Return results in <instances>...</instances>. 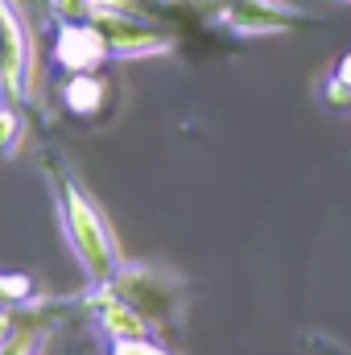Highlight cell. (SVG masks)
<instances>
[{
  "label": "cell",
  "mask_w": 351,
  "mask_h": 355,
  "mask_svg": "<svg viewBox=\"0 0 351 355\" xmlns=\"http://www.w3.org/2000/svg\"><path fill=\"white\" fill-rule=\"evenodd\" d=\"M42 166H46V178H50V198H54L62 236L71 244V257L79 261L87 285H108L124 268V257H120V244H116L103 211L95 207L87 186L75 174V166L58 149H46L42 153Z\"/></svg>",
  "instance_id": "obj_1"
},
{
  "label": "cell",
  "mask_w": 351,
  "mask_h": 355,
  "mask_svg": "<svg viewBox=\"0 0 351 355\" xmlns=\"http://www.w3.org/2000/svg\"><path fill=\"white\" fill-rule=\"evenodd\" d=\"M112 289L149 322L153 339H174L186 318V285L174 268L149 265V261H124V268L112 277Z\"/></svg>",
  "instance_id": "obj_2"
},
{
  "label": "cell",
  "mask_w": 351,
  "mask_h": 355,
  "mask_svg": "<svg viewBox=\"0 0 351 355\" xmlns=\"http://www.w3.org/2000/svg\"><path fill=\"white\" fill-rule=\"evenodd\" d=\"M318 17L289 0H215L211 25L228 29L232 37H285L298 29H310Z\"/></svg>",
  "instance_id": "obj_3"
},
{
  "label": "cell",
  "mask_w": 351,
  "mask_h": 355,
  "mask_svg": "<svg viewBox=\"0 0 351 355\" xmlns=\"http://www.w3.org/2000/svg\"><path fill=\"white\" fill-rule=\"evenodd\" d=\"M95 29L103 33L108 42V54L120 58V62H132V58H162L178 46V37L162 25V21H149V17H137V12H124L108 0H99L95 8Z\"/></svg>",
  "instance_id": "obj_4"
},
{
  "label": "cell",
  "mask_w": 351,
  "mask_h": 355,
  "mask_svg": "<svg viewBox=\"0 0 351 355\" xmlns=\"http://www.w3.org/2000/svg\"><path fill=\"white\" fill-rule=\"evenodd\" d=\"M0 99L25 116L33 107V46L12 0H4V21H0Z\"/></svg>",
  "instance_id": "obj_5"
},
{
  "label": "cell",
  "mask_w": 351,
  "mask_h": 355,
  "mask_svg": "<svg viewBox=\"0 0 351 355\" xmlns=\"http://www.w3.org/2000/svg\"><path fill=\"white\" fill-rule=\"evenodd\" d=\"M50 62L58 75H83V71H99L103 62H112V54L95 21H58L54 42H50Z\"/></svg>",
  "instance_id": "obj_6"
},
{
  "label": "cell",
  "mask_w": 351,
  "mask_h": 355,
  "mask_svg": "<svg viewBox=\"0 0 351 355\" xmlns=\"http://www.w3.org/2000/svg\"><path fill=\"white\" fill-rule=\"evenodd\" d=\"M58 99L75 120H99L112 99V79L103 71H83V75H62Z\"/></svg>",
  "instance_id": "obj_7"
},
{
  "label": "cell",
  "mask_w": 351,
  "mask_h": 355,
  "mask_svg": "<svg viewBox=\"0 0 351 355\" xmlns=\"http://www.w3.org/2000/svg\"><path fill=\"white\" fill-rule=\"evenodd\" d=\"M37 302V281L29 272H0V310H33Z\"/></svg>",
  "instance_id": "obj_8"
},
{
  "label": "cell",
  "mask_w": 351,
  "mask_h": 355,
  "mask_svg": "<svg viewBox=\"0 0 351 355\" xmlns=\"http://www.w3.org/2000/svg\"><path fill=\"white\" fill-rule=\"evenodd\" d=\"M21 141H25V112L0 99V162H8L21 149Z\"/></svg>",
  "instance_id": "obj_9"
},
{
  "label": "cell",
  "mask_w": 351,
  "mask_h": 355,
  "mask_svg": "<svg viewBox=\"0 0 351 355\" xmlns=\"http://www.w3.org/2000/svg\"><path fill=\"white\" fill-rule=\"evenodd\" d=\"M50 331L46 327H17V335L0 347V355H46Z\"/></svg>",
  "instance_id": "obj_10"
},
{
  "label": "cell",
  "mask_w": 351,
  "mask_h": 355,
  "mask_svg": "<svg viewBox=\"0 0 351 355\" xmlns=\"http://www.w3.org/2000/svg\"><path fill=\"white\" fill-rule=\"evenodd\" d=\"M108 4H116L124 12H137V17H149V21H166L178 0H108Z\"/></svg>",
  "instance_id": "obj_11"
},
{
  "label": "cell",
  "mask_w": 351,
  "mask_h": 355,
  "mask_svg": "<svg viewBox=\"0 0 351 355\" xmlns=\"http://www.w3.org/2000/svg\"><path fill=\"white\" fill-rule=\"evenodd\" d=\"M99 8V0H50L54 21H91Z\"/></svg>",
  "instance_id": "obj_12"
},
{
  "label": "cell",
  "mask_w": 351,
  "mask_h": 355,
  "mask_svg": "<svg viewBox=\"0 0 351 355\" xmlns=\"http://www.w3.org/2000/svg\"><path fill=\"white\" fill-rule=\"evenodd\" d=\"M318 95H323V103H327L331 112H351V87L339 83L335 75H327V79L318 83Z\"/></svg>",
  "instance_id": "obj_13"
},
{
  "label": "cell",
  "mask_w": 351,
  "mask_h": 355,
  "mask_svg": "<svg viewBox=\"0 0 351 355\" xmlns=\"http://www.w3.org/2000/svg\"><path fill=\"white\" fill-rule=\"evenodd\" d=\"M108 355H174L162 339H124V343H108Z\"/></svg>",
  "instance_id": "obj_14"
},
{
  "label": "cell",
  "mask_w": 351,
  "mask_h": 355,
  "mask_svg": "<svg viewBox=\"0 0 351 355\" xmlns=\"http://www.w3.org/2000/svg\"><path fill=\"white\" fill-rule=\"evenodd\" d=\"M302 347L314 352V355H351L348 343H339V339L327 335V331H306V335H302Z\"/></svg>",
  "instance_id": "obj_15"
},
{
  "label": "cell",
  "mask_w": 351,
  "mask_h": 355,
  "mask_svg": "<svg viewBox=\"0 0 351 355\" xmlns=\"http://www.w3.org/2000/svg\"><path fill=\"white\" fill-rule=\"evenodd\" d=\"M17 327H21V322H17V310H0V347L17 335Z\"/></svg>",
  "instance_id": "obj_16"
},
{
  "label": "cell",
  "mask_w": 351,
  "mask_h": 355,
  "mask_svg": "<svg viewBox=\"0 0 351 355\" xmlns=\"http://www.w3.org/2000/svg\"><path fill=\"white\" fill-rule=\"evenodd\" d=\"M331 75H335L339 83H348V87H351V50L339 58V62H335V71H331Z\"/></svg>",
  "instance_id": "obj_17"
},
{
  "label": "cell",
  "mask_w": 351,
  "mask_h": 355,
  "mask_svg": "<svg viewBox=\"0 0 351 355\" xmlns=\"http://www.w3.org/2000/svg\"><path fill=\"white\" fill-rule=\"evenodd\" d=\"M0 21H4V0H0Z\"/></svg>",
  "instance_id": "obj_18"
},
{
  "label": "cell",
  "mask_w": 351,
  "mask_h": 355,
  "mask_svg": "<svg viewBox=\"0 0 351 355\" xmlns=\"http://www.w3.org/2000/svg\"><path fill=\"white\" fill-rule=\"evenodd\" d=\"M335 4H351V0H335Z\"/></svg>",
  "instance_id": "obj_19"
}]
</instances>
